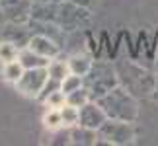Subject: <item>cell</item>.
Here are the masks:
<instances>
[{
  "mask_svg": "<svg viewBox=\"0 0 158 146\" xmlns=\"http://www.w3.org/2000/svg\"><path fill=\"white\" fill-rule=\"evenodd\" d=\"M115 68H117L119 84L125 90H129L137 99L139 97H152L154 95L156 74H152L148 68L133 63L129 59L119 60V63L115 64Z\"/></svg>",
  "mask_w": 158,
  "mask_h": 146,
  "instance_id": "obj_1",
  "label": "cell"
},
{
  "mask_svg": "<svg viewBox=\"0 0 158 146\" xmlns=\"http://www.w3.org/2000/svg\"><path fill=\"white\" fill-rule=\"evenodd\" d=\"M100 105L104 107V111L107 115V119H119V121H129L135 123L139 119V101L129 90H125L123 86H115L111 88L106 95L100 97Z\"/></svg>",
  "mask_w": 158,
  "mask_h": 146,
  "instance_id": "obj_2",
  "label": "cell"
},
{
  "mask_svg": "<svg viewBox=\"0 0 158 146\" xmlns=\"http://www.w3.org/2000/svg\"><path fill=\"white\" fill-rule=\"evenodd\" d=\"M84 86L88 88L92 99H100L102 95H106L111 88L119 86V76L115 64L106 63V60H94L90 72L84 76Z\"/></svg>",
  "mask_w": 158,
  "mask_h": 146,
  "instance_id": "obj_3",
  "label": "cell"
},
{
  "mask_svg": "<svg viewBox=\"0 0 158 146\" xmlns=\"http://www.w3.org/2000/svg\"><path fill=\"white\" fill-rule=\"evenodd\" d=\"M92 14L86 6H80L72 0H60L57 4V26H60L66 33H80L90 26Z\"/></svg>",
  "mask_w": 158,
  "mask_h": 146,
  "instance_id": "obj_4",
  "label": "cell"
},
{
  "mask_svg": "<svg viewBox=\"0 0 158 146\" xmlns=\"http://www.w3.org/2000/svg\"><path fill=\"white\" fill-rule=\"evenodd\" d=\"M137 138L135 125L129 121L119 119H107L104 125L98 129V144L107 146H127L133 144Z\"/></svg>",
  "mask_w": 158,
  "mask_h": 146,
  "instance_id": "obj_5",
  "label": "cell"
},
{
  "mask_svg": "<svg viewBox=\"0 0 158 146\" xmlns=\"http://www.w3.org/2000/svg\"><path fill=\"white\" fill-rule=\"evenodd\" d=\"M49 80V72L45 68H26L23 70L22 78L16 84L18 94H22L23 97H29V99H39L41 92H43L45 84Z\"/></svg>",
  "mask_w": 158,
  "mask_h": 146,
  "instance_id": "obj_6",
  "label": "cell"
},
{
  "mask_svg": "<svg viewBox=\"0 0 158 146\" xmlns=\"http://www.w3.org/2000/svg\"><path fill=\"white\" fill-rule=\"evenodd\" d=\"M106 121H107V115H106L104 107L100 105L98 99H90L88 103H84L78 109V125H82V127L98 131Z\"/></svg>",
  "mask_w": 158,
  "mask_h": 146,
  "instance_id": "obj_7",
  "label": "cell"
},
{
  "mask_svg": "<svg viewBox=\"0 0 158 146\" xmlns=\"http://www.w3.org/2000/svg\"><path fill=\"white\" fill-rule=\"evenodd\" d=\"M27 47L31 49V51L39 53L41 57H47V59H55V57H59V55L63 53V47H60L53 37H49V35H45V33H33L31 39H29V43H27Z\"/></svg>",
  "mask_w": 158,
  "mask_h": 146,
  "instance_id": "obj_8",
  "label": "cell"
},
{
  "mask_svg": "<svg viewBox=\"0 0 158 146\" xmlns=\"http://www.w3.org/2000/svg\"><path fill=\"white\" fill-rule=\"evenodd\" d=\"M31 35H33V31H31V27H29V23H10V22H4L2 39L16 43L20 49L27 47Z\"/></svg>",
  "mask_w": 158,
  "mask_h": 146,
  "instance_id": "obj_9",
  "label": "cell"
},
{
  "mask_svg": "<svg viewBox=\"0 0 158 146\" xmlns=\"http://www.w3.org/2000/svg\"><path fill=\"white\" fill-rule=\"evenodd\" d=\"M31 20V0H20L4 6V22L10 23H29Z\"/></svg>",
  "mask_w": 158,
  "mask_h": 146,
  "instance_id": "obj_10",
  "label": "cell"
},
{
  "mask_svg": "<svg viewBox=\"0 0 158 146\" xmlns=\"http://www.w3.org/2000/svg\"><path fill=\"white\" fill-rule=\"evenodd\" d=\"M66 60H69V68L72 74H78V76H86L90 68H92L94 60L92 57L86 53V51H78V53H70L69 57H66Z\"/></svg>",
  "mask_w": 158,
  "mask_h": 146,
  "instance_id": "obj_11",
  "label": "cell"
},
{
  "mask_svg": "<svg viewBox=\"0 0 158 146\" xmlns=\"http://www.w3.org/2000/svg\"><path fill=\"white\" fill-rule=\"evenodd\" d=\"M70 144L74 146H94L98 144V131L82 125L70 127Z\"/></svg>",
  "mask_w": 158,
  "mask_h": 146,
  "instance_id": "obj_12",
  "label": "cell"
},
{
  "mask_svg": "<svg viewBox=\"0 0 158 146\" xmlns=\"http://www.w3.org/2000/svg\"><path fill=\"white\" fill-rule=\"evenodd\" d=\"M59 2H31V20L35 22H57Z\"/></svg>",
  "mask_w": 158,
  "mask_h": 146,
  "instance_id": "obj_13",
  "label": "cell"
},
{
  "mask_svg": "<svg viewBox=\"0 0 158 146\" xmlns=\"http://www.w3.org/2000/svg\"><path fill=\"white\" fill-rule=\"evenodd\" d=\"M18 60L23 64V68H45V66L49 64L51 59L41 57L39 53L31 51L29 47H23L22 51H20V57H18Z\"/></svg>",
  "mask_w": 158,
  "mask_h": 146,
  "instance_id": "obj_14",
  "label": "cell"
},
{
  "mask_svg": "<svg viewBox=\"0 0 158 146\" xmlns=\"http://www.w3.org/2000/svg\"><path fill=\"white\" fill-rule=\"evenodd\" d=\"M47 72H49V78H53V80H59L63 82L66 74H70V68H69V60H66V57L63 59L59 55V57H55L49 60V64H47Z\"/></svg>",
  "mask_w": 158,
  "mask_h": 146,
  "instance_id": "obj_15",
  "label": "cell"
},
{
  "mask_svg": "<svg viewBox=\"0 0 158 146\" xmlns=\"http://www.w3.org/2000/svg\"><path fill=\"white\" fill-rule=\"evenodd\" d=\"M23 64L20 63V60H12V63H6V64H2V70H0V74H2V80L4 82H8V84H12V86H16L18 84V80L22 78V74H23Z\"/></svg>",
  "mask_w": 158,
  "mask_h": 146,
  "instance_id": "obj_16",
  "label": "cell"
},
{
  "mask_svg": "<svg viewBox=\"0 0 158 146\" xmlns=\"http://www.w3.org/2000/svg\"><path fill=\"white\" fill-rule=\"evenodd\" d=\"M43 127L47 131H59V129H63L64 123H63V117H60V109L57 107H47V111L43 115Z\"/></svg>",
  "mask_w": 158,
  "mask_h": 146,
  "instance_id": "obj_17",
  "label": "cell"
},
{
  "mask_svg": "<svg viewBox=\"0 0 158 146\" xmlns=\"http://www.w3.org/2000/svg\"><path fill=\"white\" fill-rule=\"evenodd\" d=\"M20 51H22V49L18 47L16 43L6 41V39H0V64H6V63H12V60H18V57H20Z\"/></svg>",
  "mask_w": 158,
  "mask_h": 146,
  "instance_id": "obj_18",
  "label": "cell"
},
{
  "mask_svg": "<svg viewBox=\"0 0 158 146\" xmlns=\"http://www.w3.org/2000/svg\"><path fill=\"white\" fill-rule=\"evenodd\" d=\"M90 99H92V95H90L86 86L78 88V90H74V92H70V94H66V103H70V105H74L78 109H80L84 103H88Z\"/></svg>",
  "mask_w": 158,
  "mask_h": 146,
  "instance_id": "obj_19",
  "label": "cell"
},
{
  "mask_svg": "<svg viewBox=\"0 0 158 146\" xmlns=\"http://www.w3.org/2000/svg\"><path fill=\"white\" fill-rule=\"evenodd\" d=\"M84 86V76H78V74H66L64 76V80L60 82V90H63L64 94H70V92H74V90L78 88H82Z\"/></svg>",
  "mask_w": 158,
  "mask_h": 146,
  "instance_id": "obj_20",
  "label": "cell"
},
{
  "mask_svg": "<svg viewBox=\"0 0 158 146\" xmlns=\"http://www.w3.org/2000/svg\"><path fill=\"white\" fill-rule=\"evenodd\" d=\"M60 109V117H63V123L64 127H74L78 125V107L70 105V103H64Z\"/></svg>",
  "mask_w": 158,
  "mask_h": 146,
  "instance_id": "obj_21",
  "label": "cell"
},
{
  "mask_svg": "<svg viewBox=\"0 0 158 146\" xmlns=\"http://www.w3.org/2000/svg\"><path fill=\"white\" fill-rule=\"evenodd\" d=\"M45 103V107H63L64 103H66V94L63 92V90H55V92H51L49 95L43 99Z\"/></svg>",
  "mask_w": 158,
  "mask_h": 146,
  "instance_id": "obj_22",
  "label": "cell"
},
{
  "mask_svg": "<svg viewBox=\"0 0 158 146\" xmlns=\"http://www.w3.org/2000/svg\"><path fill=\"white\" fill-rule=\"evenodd\" d=\"M51 144H55V146L70 144V127H63V129L55 131L53 132V138H51Z\"/></svg>",
  "mask_w": 158,
  "mask_h": 146,
  "instance_id": "obj_23",
  "label": "cell"
},
{
  "mask_svg": "<svg viewBox=\"0 0 158 146\" xmlns=\"http://www.w3.org/2000/svg\"><path fill=\"white\" fill-rule=\"evenodd\" d=\"M55 90H60V82L49 78V80H47V84H45V88H43V92H41V95H39V101H43L51 92H55Z\"/></svg>",
  "mask_w": 158,
  "mask_h": 146,
  "instance_id": "obj_24",
  "label": "cell"
},
{
  "mask_svg": "<svg viewBox=\"0 0 158 146\" xmlns=\"http://www.w3.org/2000/svg\"><path fill=\"white\" fill-rule=\"evenodd\" d=\"M72 2H76V4H80V6H90V2H92V0H72Z\"/></svg>",
  "mask_w": 158,
  "mask_h": 146,
  "instance_id": "obj_25",
  "label": "cell"
},
{
  "mask_svg": "<svg viewBox=\"0 0 158 146\" xmlns=\"http://www.w3.org/2000/svg\"><path fill=\"white\" fill-rule=\"evenodd\" d=\"M0 2H2V6H10L14 2H20V0H0Z\"/></svg>",
  "mask_w": 158,
  "mask_h": 146,
  "instance_id": "obj_26",
  "label": "cell"
},
{
  "mask_svg": "<svg viewBox=\"0 0 158 146\" xmlns=\"http://www.w3.org/2000/svg\"><path fill=\"white\" fill-rule=\"evenodd\" d=\"M0 23H4V6L0 2Z\"/></svg>",
  "mask_w": 158,
  "mask_h": 146,
  "instance_id": "obj_27",
  "label": "cell"
},
{
  "mask_svg": "<svg viewBox=\"0 0 158 146\" xmlns=\"http://www.w3.org/2000/svg\"><path fill=\"white\" fill-rule=\"evenodd\" d=\"M152 97H156V99H158V76H156V88H154V95Z\"/></svg>",
  "mask_w": 158,
  "mask_h": 146,
  "instance_id": "obj_28",
  "label": "cell"
}]
</instances>
